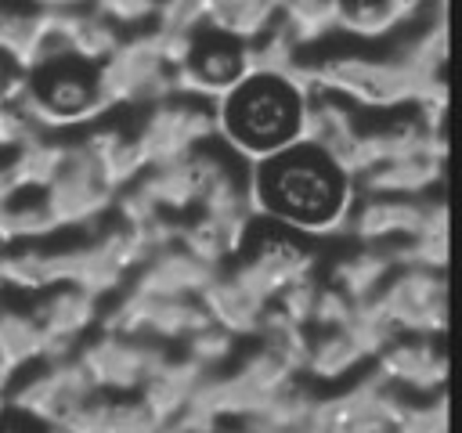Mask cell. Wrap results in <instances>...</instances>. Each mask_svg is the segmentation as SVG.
Listing matches in <instances>:
<instances>
[{
    "label": "cell",
    "mask_w": 462,
    "mask_h": 433,
    "mask_svg": "<svg viewBox=\"0 0 462 433\" xmlns=\"http://www.w3.org/2000/svg\"><path fill=\"white\" fill-rule=\"evenodd\" d=\"M97 299L101 296L79 281H58V285L32 292L25 310L32 314V321L40 325V332L47 339L43 357H65L76 350L79 336L90 325H97V310H101Z\"/></svg>",
    "instance_id": "9c48e42d"
},
{
    "label": "cell",
    "mask_w": 462,
    "mask_h": 433,
    "mask_svg": "<svg viewBox=\"0 0 462 433\" xmlns=\"http://www.w3.org/2000/svg\"><path fill=\"white\" fill-rule=\"evenodd\" d=\"M372 364L390 386H401L408 393H437L444 390V375H448L444 350L433 343V336H419V332H397L393 339H386L375 350Z\"/></svg>",
    "instance_id": "30bf717a"
},
{
    "label": "cell",
    "mask_w": 462,
    "mask_h": 433,
    "mask_svg": "<svg viewBox=\"0 0 462 433\" xmlns=\"http://www.w3.org/2000/svg\"><path fill=\"white\" fill-rule=\"evenodd\" d=\"M76 144L87 152V159L94 162L97 177L119 191L126 184H134L141 173H144V155H141V144L134 137V126H112V123H90L83 126V134L76 137Z\"/></svg>",
    "instance_id": "8fae6325"
},
{
    "label": "cell",
    "mask_w": 462,
    "mask_h": 433,
    "mask_svg": "<svg viewBox=\"0 0 462 433\" xmlns=\"http://www.w3.org/2000/svg\"><path fill=\"white\" fill-rule=\"evenodd\" d=\"M25 87H29V72L18 61H11L7 54H0V108L18 105V97L25 94Z\"/></svg>",
    "instance_id": "603a6c76"
},
{
    "label": "cell",
    "mask_w": 462,
    "mask_h": 433,
    "mask_svg": "<svg viewBox=\"0 0 462 433\" xmlns=\"http://www.w3.org/2000/svg\"><path fill=\"white\" fill-rule=\"evenodd\" d=\"M303 97L307 87L292 76L249 72L227 97L213 105L217 137H224V144L249 166L263 162L300 141Z\"/></svg>",
    "instance_id": "7a4b0ae2"
},
{
    "label": "cell",
    "mask_w": 462,
    "mask_h": 433,
    "mask_svg": "<svg viewBox=\"0 0 462 433\" xmlns=\"http://www.w3.org/2000/svg\"><path fill=\"white\" fill-rule=\"evenodd\" d=\"M253 216L282 224L296 235L346 231L357 184L318 144L296 141L278 155L249 166Z\"/></svg>",
    "instance_id": "6da1fadb"
},
{
    "label": "cell",
    "mask_w": 462,
    "mask_h": 433,
    "mask_svg": "<svg viewBox=\"0 0 462 433\" xmlns=\"http://www.w3.org/2000/svg\"><path fill=\"white\" fill-rule=\"evenodd\" d=\"M134 137H137L148 166L177 159V155L217 137V108L199 97L170 94L155 105H144V115L134 126Z\"/></svg>",
    "instance_id": "ba28073f"
},
{
    "label": "cell",
    "mask_w": 462,
    "mask_h": 433,
    "mask_svg": "<svg viewBox=\"0 0 462 433\" xmlns=\"http://www.w3.org/2000/svg\"><path fill=\"white\" fill-rule=\"evenodd\" d=\"M235 346H238V336L217 321H206L202 328H195L191 336L180 339V354L191 357L202 372H217L224 368L231 357H235Z\"/></svg>",
    "instance_id": "ffe728a7"
},
{
    "label": "cell",
    "mask_w": 462,
    "mask_h": 433,
    "mask_svg": "<svg viewBox=\"0 0 462 433\" xmlns=\"http://www.w3.org/2000/svg\"><path fill=\"white\" fill-rule=\"evenodd\" d=\"M390 271H393V260L386 256V249L361 242L357 253L336 260V267H332V274H328V285H336V289L346 292L350 299H365V296H372V292L386 281Z\"/></svg>",
    "instance_id": "e0dca14e"
},
{
    "label": "cell",
    "mask_w": 462,
    "mask_h": 433,
    "mask_svg": "<svg viewBox=\"0 0 462 433\" xmlns=\"http://www.w3.org/2000/svg\"><path fill=\"white\" fill-rule=\"evenodd\" d=\"M202 25L238 40H256L278 22V0H202Z\"/></svg>",
    "instance_id": "2e32d148"
},
{
    "label": "cell",
    "mask_w": 462,
    "mask_h": 433,
    "mask_svg": "<svg viewBox=\"0 0 462 433\" xmlns=\"http://www.w3.org/2000/svg\"><path fill=\"white\" fill-rule=\"evenodd\" d=\"M300 51L314 47L328 32H336V0H278L274 22Z\"/></svg>",
    "instance_id": "ac0fdd59"
},
{
    "label": "cell",
    "mask_w": 462,
    "mask_h": 433,
    "mask_svg": "<svg viewBox=\"0 0 462 433\" xmlns=\"http://www.w3.org/2000/svg\"><path fill=\"white\" fill-rule=\"evenodd\" d=\"M40 7H76V4H90V0H32Z\"/></svg>",
    "instance_id": "cb8c5ba5"
},
{
    "label": "cell",
    "mask_w": 462,
    "mask_h": 433,
    "mask_svg": "<svg viewBox=\"0 0 462 433\" xmlns=\"http://www.w3.org/2000/svg\"><path fill=\"white\" fill-rule=\"evenodd\" d=\"M47 350V339L32 314L25 307H7L0 303V361L14 372L29 361H40Z\"/></svg>",
    "instance_id": "d6986e66"
},
{
    "label": "cell",
    "mask_w": 462,
    "mask_h": 433,
    "mask_svg": "<svg viewBox=\"0 0 462 433\" xmlns=\"http://www.w3.org/2000/svg\"><path fill=\"white\" fill-rule=\"evenodd\" d=\"M90 7H97L101 14H108L123 29H141L152 22L155 0H90Z\"/></svg>",
    "instance_id": "7402d4cb"
},
{
    "label": "cell",
    "mask_w": 462,
    "mask_h": 433,
    "mask_svg": "<svg viewBox=\"0 0 462 433\" xmlns=\"http://www.w3.org/2000/svg\"><path fill=\"white\" fill-rule=\"evenodd\" d=\"M314 267H318V256L303 242V235L263 220L260 231H253L249 224L238 253L224 263V274L253 299L271 303L285 285L300 278H314Z\"/></svg>",
    "instance_id": "5b68a950"
},
{
    "label": "cell",
    "mask_w": 462,
    "mask_h": 433,
    "mask_svg": "<svg viewBox=\"0 0 462 433\" xmlns=\"http://www.w3.org/2000/svg\"><path fill=\"white\" fill-rule=\"evenodd\" d=\"M303 87L328 90L357 108H401V105H444V79L419 76L401 54H368V51H332L321 58H303L289 72Z\"/></svg>",
    "instance_id": "3957f363"
},
{
    "label": "cell",
    "mask_w": 462,
    "mask_h": 433,
    "mask_svg": "<svg viewBox=\"0 0 462 433\" xmlns=\"http://www.w3.org/2000/svg\"><path fill=\"white\" fill-rule=\"evenodd\" d=\"M444 159L437 155H408L365 166L354 173V184L361 195H426L433 184H440Z\"/></svg>",
    "instance_id": "7c38bea8"
},
{
    "label": "cell",
    "mask_w": 462,
    "mask_h": 433,
    "mask_svg": "<svg viewBox=\"0 0 462 433\" xmlns=\"http://www.w3.org/2000/svg\"><path fill=\"white\" fill-rule=\"evenodd\" d=\"M58 231L61 227H58V216H54L43 188L25 184V188H18L14 195H7L0 202V245L54 238Z\"/></svg>",
    "instance_id": "9a60e30c"
},
{
    "label": "cell",
    "mask_w": 462,
    "mask_h": 433,
    "mask_svg": "<svg viewBox=\"0 0 462 433\" xmlns=\"http://www.w3.org/2000/svg\"><path fill=\"white\" fill-rule=\"evenodd\" d=\"M202 18V0H155L152 11V25L159 29H199Z\"/></svg>",
    "instance_id": "44dd1931"
},
{
    "label": "cell",
    "mask_w": 462,
    "mask_h": 433,
    "mask_svg": "<svg viewBox=\"0 0 462 433\" xmlns=\"http://www.w3.org/2000/svg\"><path fill=\"white\" fill-rule=\"evenodd\" d=\"M365 361H372V354L365 350V343L354 336V328H310L307 339V361L303 372L314 379H343L350 372H357Z\"/></svg>",
    "instance_id": "5bb4252c"
},
{
    "label": "cell",
    "mask_w": 462,
    "mask_h": 433,
    "mask_svg": "<svg viewBox=\"0 0 462 433\" xmlns=\"http://www.w3.org/2000/svg\"><path fill=\"white\" fill-rule=\"evenodd\" d=\"M365 299H372L393 332L440 336L448 325V285L437 267H393Z\"/></svg>",
    "instance_id": "52a82bcc"
},
{
    "label": "cell",
    "mask_w": 462,
    "mask_h": 433,
    "mask_svg": "<svg viewBox=\"0 0 462 433\" xmlns=\"http://www.w3.org/2000/svg\"><path fill=\"white\" fill-rule=\"evenodd\" d=\"M249 72H253L249 40H238V36H227L220 29H209V25L202 29L199 25L188 58L173 69V94H184V97H199V101L217 105Z\"/></svg>",
    "instance_id": "8992f818"
},
{
    "label": "cell",
    "mask_w": 462,
    "mask_h": 433,
    "mask_svg": "<svg viewBox=\"0 0 462 433\" xmlns=\"http://www.w3.org/2000/svg\"><path fill=\"white\" fill-rule=\"evenodd\" d=\"M40 134H61L76 126H90L112 112L105 87H101V69L58 54L29 69V87L14 105Z\"/></svg>",
    "instance_id": "277c9868"
},
{
    "label": "cell",
    "mask_w": 462,
    "mask_h": 433,
    "mask_svg": "<svg viewBox=\"0 0 462 433\" xmlns=\"http://www.w3.org/2000/svg\"><path fill=\"white\" fill-rule=\"evenodd\" d=\"M422 0H336V29L357 40H386L404 32Z\"/></svg>",
    "instance_id": "4fadbf2b"
}]
</instances>
